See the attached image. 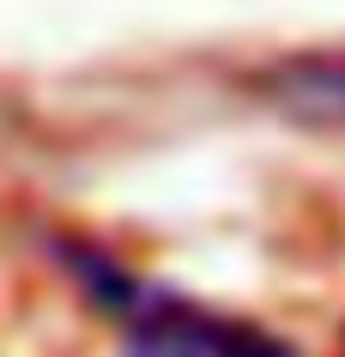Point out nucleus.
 <instances>
[{"mask_svg":"<svg viewBox=\"0 0 345 357\" xmlns=\"http://www.w3.org/2000/svg\"><path fill=\"white\" fill-rule=\"evenodd\" d=\"M212 345H218V315L158 284L121 315V357H212Z\"/></svg>","mask_w":345,"mask_h":357,"instance_id":"obj_1","label":"nucleus"},{"mask_svg":"<svg viewBox=\"0 0 345 357\" xmlns=\"http://www.w3.org/2000/svg\"><path fill=\"white\" fill-rule=\"evenodd\" d=\"M261 91L273 97V109H285L291 121L309 128H345V55H297L279 73H267Z\"/></svg>","mask_w":345,"mask_h":357,"instance_id":"obj_2","label":"nucleus"},{"mask_svg":"<svg viewBox=\"0 0 345 357\" xmlns=\"http://www.w3.org/2000/svg\"><path fill=\"white\" fill-rule=\"evenodd\" d=\"M55 261L67 266V279H73L79 291L103 309V315H115V321H121L139 297H146V291H152L139 273H128L109 248H97V243H55Z\"/></svg>","mask_w":345,"mask_h":357,"instance_id":"obj_3","label":"nucleus"},{"mask_svg":"<svg viewBox=\"0 0 345 357\" xmlns=\"http://www.w3.org/2000/svg\"><path fill=\"white\" fill-rule=\"evenodd\" d=\"M212 357H303L291 339H279L261 321H218V345Z\"/></svg>","mask_w":345,"mask_h":357,"instance_id":"obj_4","label":"nucleus"}]
</instances>
